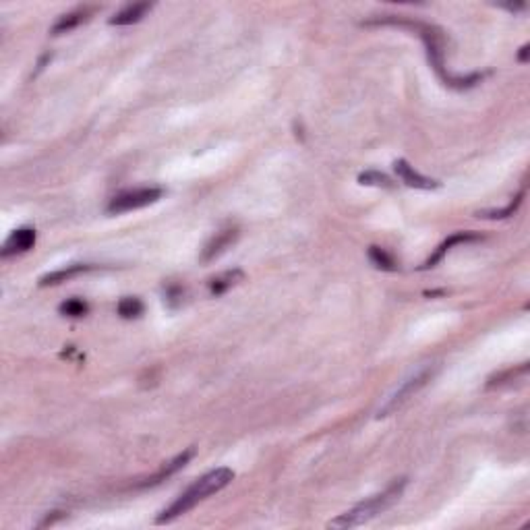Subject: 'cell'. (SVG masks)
<instances>
[{
  "instance_id": "9c48e42d",
  "label": "cell",
  "mask_w": 530,
  "mask_h": 530,
  "mask_svg": "<svg viewBox=\"0 0 530 530\" xmlns=\"http://www.w3.org/2000/svg\"><path fill=\"white\" fill-rule=\"evenodd\" d=\"M474 240H481V234H477V233H456V234H452L447 240H444L439 247H437V251L435 253L431 255L427 261H424L423 265H421V270H431V267H435L444 257H446V253L454 247V245H467V243H474Z\"/></svg>"
},
{
  "instance_id": "52a82bcc",
  "label": "cell",
  "mask_w": 530,
  "mask_h": 530,
  "mask_svg": "<svg viewBox=\"0 0 530 530\" xmlns=\"http://www.w3.org/2000/svg\"><path fill=\"white\" fill-rule=\"evenodd\" d=\"M238 238V228H224L220 233H215L212 240L203 247V253H201V261L203 263H210L215 257L224 253L226 249H230Z\"/></svg>"
},
{
  "instance_id": "ba28073f",
  "label": "cell",
  "mask_w": 530,
  "mask_h": 530,
  "mask_svg": "<svg viewBox=\"0 0 530 530\" xmlns=\"http://www.w3.org/2000/svg\"><path fill=\"white\" fill-rule=\"evenodd\" d=\"M36 245V230L34 228H19L11 234L2 247V257H13V255L27 253Z\"/></svg>"
},
{
  "instance_id": "ac0fdd59",
  "label": "cell",
  "mask_w": 530,
  "mask_h": 530,
  "mask_svg": "<svg viewBox=\"0 0 530 530\" xmlns=\"http://www.w3.org/2000/svg\"><path fill=\"white\" fill-rule=\"evenodd\" d=\"M89 311V305L81 298H68L66 302L61 305V313L66 317H83Z\"/></svg>"
},
{
  "instance_id": "7c38bea8",
  "label": "cell",
  "mask_w": 530,
  "mask_h": 530,
  "mask_svg": "<svg viewBox=\"0 0 530 530\" xmlns=\"http://www.w3.org/2000/svg\"><path fill=\"white\" fill-rule=\"evenodd\" d=\"M93 265H83V263H75V265H66L63 270H56V272H50L46 276L40 277V286H54V284H61V282H68L73 277L81 276L91 272Z\"/></svg>"
},
{
  "instance_id": "30bf717a",
  "label": "cell",
  "mask_w": 530,
  "mask_h": 530,
  "mask_svg": "<svg viewBox=\"0 0 530 530\" xmlns=\"http://www.w3.org/2000/svg\"><path fill=\"white\" fill-rule=\"evenodd\" d=\"M193 454H195V449H193V447H191V449H187V452H183V454H178V456H176V458H174L172 462H168L166 467L160 468V470H158V472H156V474H153L151 479L143 481V483H141L139 487L146 489V487H153V485H160L162 481H166V479H168V477H172L174 472H178L180 468L187 467V462L191 460Z\"/></svg>"
},
{
  "instance_id": "5b68a950",
  "label": "cell",
  "mask_w": 530,
  "mask_h": 530,
  "mask_svg": "<svg viewBox=\"0 0 530 530\" xmlns=\"http://www.w3.org/2000/svg\"><path fill=\"white\" fill-rule=\"evenodd\" d=\"M162 195H164V191L160 187H143V189L121 193L108 203V213L114 215V213L135 212V210L148 208L151 203H156L158 199H162Z\"/></svg>"
},
{
  "instance_id": "ffe728a7",
  "label": "cell",
  "mask_w": 530,
  "mask_h": 530,
  "mask_svg": "<svg viewBox=\"0 0 530 530\" xmlns=\"http://www.w3.org/2000/svg\"><path fill=\"white\" fill-rule=\"evenodd\" d=\"M58 518H63V514L61 511H54V516H48L46 520H42L40 524H38V529H46V526H52Z\"/></svg>"
},
{
  "instance_id": "7a4b0ae2",
  "label": "cell",
  "mask_w": 530,
  "mask_h": 530,
  "mask_svg": "<svg viewBox=\"0 0 530 530\" xmlns=\"http://www.w3.org/2000/svg\"><path fill=\"white\" fill-rule=\"evenodd\" d=\"M234 479V472L230 468H215L212 472L203 474L199 481H195L191 487L187 489L185 493H180L168 508L164 509L158 518H156V524H168L172 520L185 516L187 511H191L197 504L205 501L208 497H212L213 493L222 491L226 485H230Z\"/></svg>"
},
{
  "instance_id": "8fae6325",
  "label": "cell",
  "mask_w": 530,
  "mask_h": 530,
  "mask_svg": "<svg viewBox=\"0 0 530 530\" xmlns=\"http://www.w3.org/2000/svg\"><path fill=\"white\" fill-rule=\"evenodd\" d=\"M91 13H93L91 6H83V9H77L73 13H66V15H63L58 21L52 25V36H61V34L73 31L75 27H79L81 23L87 21L91 17Z\"/></svg>"
},
{
  "instance_id": "e0dca14e",
  "label": "cell",
  "mask_w": 530,
  "mask_h": 530,
  "mask_svg": "<svg viewBox=\"0 0 530 530\" xmlns=\"http://www.w3.org/2000/svg\"><path fill=\"white\" fill-rule=\"evenodd\" d=\"M359 183L367 185V187H383V189H392L394 187V183L389 180V176H385V174L377 172V170H367V172L359 174Z\"/></svg>"
},
{
  "instance_id": "5bb4252c",
  "label": "cell",
  "mask_w": 530,
  "mask_h": 530,
  "mask_svg": "<svg viewBox=\"0 0 530 530\" xmlns=\"http://www.w3.org/2000/svg\"><path fill=\"white\" fill-rule=\"evenodd\" d=\"M245 280V272L243 270H228L220 276H215L210 280V292L212 295H224L226 290H230L233 286H236L238 282Z\"/></svg>"
},
{
  "instance_id": "2e32d148",
  "label": "cell",
  "mask_w": 530,
  "mask_h": 530,
  "mask_svg": "<svg viewBox=\"0 0 530 530\" xmlns=\"http://www.w3.org/2000/svg\"><path fill=\"white\" fill-rule=\"evenodd\" d=\"M116 311H118V315H121L123 319H135L143 313V302H141L139 298L127 297L118 302Z\"/></svg>"
},
{
  "instance_id": "9a60e30c",
  "label": "cell",
  "mask_w": 530,
  "mask_h": 530,
  "mask_svg": "<svg viewBox=\"0 0 530 530\" xmlns=\"http://www.w3.org/2000/svg\"><path fill=\"white\" fill-rule=\"evenodd\" d=\"M369 259L375 267L385 270V272H396L398 270V263L392 255L387 253L382 247H369Z\"/></svg>"
},
{
  "instance_id": "8992f818",
  "label": "cell",
  "mask_w": 530,
  "mask_h": 530,
  "mask_svg": "<svg viewBox=\"0 0 530 530\" xmlns=\"http://www.w3.org/2000/svg\"><path fill=\"white\" fill-rule=\"evenodd\" d=\"M394 170H396V174L402 178L404 185H408V187H412V189L431 191V189H437V187H439V183H437V180H433V178H429V176L419 174L417 170L412 168V166L406 162V160H396V162H394Z\"/></svg>"
},
{
  "instance_id": "d6986e66",
  "label": "cell",
  "mask_w": 530,
  "mask_h": 530,
  "mask_svg": "<svg viewBox=\"0 0 530 530\" xmlns=\"http://www.w3.org/2000/svg\"><path fill=\"white\" fill-rule=\"evenodd\" d=\"M522 197H524V191L520 193L514 201H509L508 205L504 208V210H495V212H479V218H509V215H514V212L520 208V203H522Z\"/></svg>"
},
{
  "instance_id": "4fadbf2b",
  "label": "cell",
  "mask_w": 530,
  "mask_h": 530,
  "mask_svg": "<svg viewBox=\"0 0 530 530\" xmlns=\"http://www.w3.org/2000/svg\"><path fill=\"white\" fill-rule=\"evenodd\" d=\"M151 11V4L149 2H137V4H128L123 11H118L112 19L110 25H133V23L141 21L146 15Z\"/></svg>"
},
{
  "instance_id": "3957f363",
  "label": "cell",
  "mask_w": 530,
  "mask_h": 530,
  "mask_svg": "<svg viewBox=\"0 0 530 530\" xmlns=\"http://www.w3.org/2000/svg\"><path fill=\"white\" fill-rule=\"evenodd\" d=\"M404 487H406V479H396L394 483H389L387 487L383 489L382 493L365 499L361 504H357L355 508H350L348 511L340 514L338 518L330 520L327 522V529H338V530H346V529H357V526H362L365 522L377 518L379 514H383L385 509H389L400 497H402Z\"/></svg>"
},
{
  "instance_id": "277c9868",
  "label": "cell",
  "mask_w": 530,
  "mask_h": 530,
  "mask_svg": "<svg viewBox=\"0 0 530 530\" xmlns=\"http://www.w3.org/2000/svg\"><path fill=\"white\" fill-rule=\"evenodd\" d=\"M433 375H435V369H433V367H424V369H421L419 373L410 375V377H408L406 382H402V385H400V387H398V389H396V392L387 398V402L383 404L382 408H379L377 419H385V417H389V414L398 412L404 404L408 402L410 398H414V394H419L424 385L433 379Z\"/></svg>"
},
{
  "instance_id": "44dd1931",
  "label": "cell",
  "mask_w": 530,
  "mask_h": 530,
  "mask_svg": "<svg viewBox=\"0 0 530 530\" xmlns=\"http://www.w3.org/2000/svg\"><path fill=\"white\" fill-rule=\"evenodd\" d=\"M529 50H530L529 44H524V46L520 48V54H518V61H520V63H526V61H529Z\"/></svg>"
},
{
  "instance_id": "6da1fadb",
  "label": "cell",
  "mask_w": 530,
  "mask_h": 530,
  "mask_svg": "<svg viewBox=\"0 0 530 530\" xmlns=\"http://www.w3.org/2000/svg\"><path fill=\"white\" fill-rule=\"evenodd\" d=\"M365 25H394V27H408L412 29L421 40H423L424 48H427V58L429 64L433 66V71L439 75V79L447 85V87H454V89H468V87H474L477 83L483 81V75L479 73H472V75H452L447 73L446 66V38L442 34L439 27L435 25H429V23L421 21H406V19H398V17H383V19H375V21H367Z\"/></svg>"
}]
</instances>
